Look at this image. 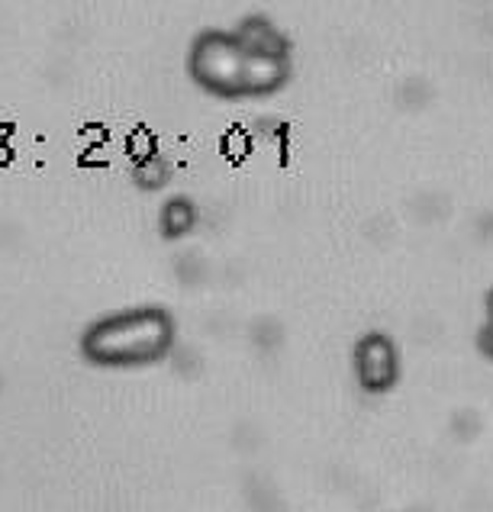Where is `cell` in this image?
Returning <instances> with one entry per match:
<instances>
[{
    "instance_id": "5b68a950",
    "label": "cell",
    "mask_w": 493,
    "mask_h": 512,
    "mask_svg": "<svg viewBox=\"0 0 493 512\" xmlns=\"http://www.w3.org/2000/svg\"><path fill=\"white\" fill-rule=\"evenodd\" d=\"M290 78V55H245V97L278 94Z\"/></svg>"
},
{
    "instance_id": "8992f818",
    "label": "cell",
    "mask_w": 493,
    "mask_h": 512,
    "mask_svg": "<svg viewBox=\"0 0 493 512\" xmlns=\"http://www.w3.org/2000/svg\"><path fill=\"white\" fill-rule=\"evenodd\" d=\"M200 223V207L187 194H174L158 210V229L165 239H184L191 236Z\"/></svg>"
},
{
    "instance_id": "9c48e42d",
    "label": "cell",
    "mask_w": 493,
    "mask_h": 512,
    "mask_svg": "<svg viewBox=\"0 0 493 512\" xmlns=\"http://www.w3.org/2000/svg\"><path fill=\"white\" fill-rule=\"evenodd\" d=\"M0 390H4V380H0Z\"/></svg>"
},
{
    "instance_id": "52a82bcc",
    "label": "cell",
    "mask_w": 493,
    "mask_h": 512,
    "mask_svg": "<svg viewBox=\"0 0 493 512\" xmlns=\"http://www.w3.org/2000/svg\"><path fill=\"white\" fill-rule=\"evenodd\" d=\"M171 174H174V168L162 152H145L136 158V165H133V181L142 190H152V194L171 184Z\"/></svg>"
},
{
    "instance_id": "277c9868",
    "label": "cell",
    "mask_w": 493,
    "mask_h": 512,
    "mask_svg": "<svg viewBox=\"0 0 493 512\" xmlns=\"http://www.w3.org/2000/svg\"><path fill=\"white\" fill-rule=\"evenodd\" d=\"M232 33L242 42L245 55H290V42L284 36V29L274 20L261 17V13L242 17Z\"/></svg>"
},
{
    "instance_id": "3957f363",
    "label": "cell",
    "mask_w": 493,
    "mask_h": 512,
    "mask_svg": "<svg viewBox=\"0 0 493 512\" xmlns=\"http://www.w3.org/2000/svg\"><path fill=\"white\" fill-rule=\"evenodd\" d=\"M355 377L368 393H387L400 380V351L387 332H365L355 342Z\"/></svg>"
},
{
    "instance_id": "6da1fadb",
    "label": "cell",
    "mask_w": 493,
    "mask_h": 512,
    "mask_svg": "<svg viewBox=\"0 0 493 512\" xmlns=\"http://www.w3.org/2000/svg\"><path fill=\"white\" fill-rule=\"evenodd\" d=\"M178 339V319L162 303L123 306L91 319L78 335V351L97 368H145L162 361Z\"/></svg>"
},
{
    "instance_id": "ba28073f",
    "label": "cell",
    "mask_w": 493,
    "mask_h": 512,
    "mask_svg": "<svg viewBox=\"0 0 493 512\" xmlns=\"http://www.w3.org/2000/svg\"><path fill=\"white\" fill-rule=\"evenodd\" d=\"M477 348H481L487 358H493V290L484 300V326L477 332Z\"/></svg>"
},
{
    "instance_id": "7a4b0ae2",
    "label": "cell",
    "mask_w": 493,
    "mask_h": 512,
    "mask_svg": "<svg viewBox=\"0 0 493 512\" xmlns=\"http://www.w3.org/2000/svg\"><path fill=\"white\" fill-rule=\"evenodd\" d=\"M187 71L213 97H245V49L232 29H203L187 49Z\"/></svg>"
}]
</instances>
